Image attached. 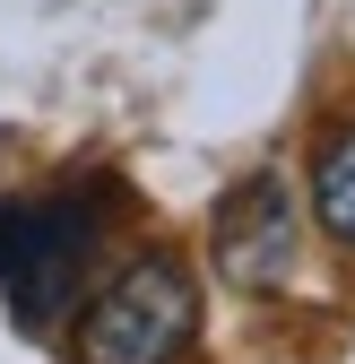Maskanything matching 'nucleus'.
Here are the masks:
<instances>
[{"label":"nucleus","instance_id":"nucleus-1","mask_svg":"<svg viewBox=\"0 0 355 364\" xmlns=\"http://www.w3.org/2000/svg\"><path fill=\"white\" fill-rule=\"evenodd\" d=\"M200 338V287L173 252H139L78 312V364H182Z\"/></svg>","mask_w":355,"mask_h":364},{"label":"nucleus","instance_id":"nucleus-2","mask_svg":"<svg viewBox=\"0 0 355 364\" xmlns=\"http://www.w3.org/2000/svg\"><path fill=\"white\" fill-rule=\"evenodd\" d=\"M96 260V200H9L0 208V295L26 330L61 321Z\"/></svg>","mask_w":355,"mask_h":364},{"label":"nucleus","instance_id":"nucleus-3","mask_svg":"<svg viewBox=\"0 0 355 364\" xmlns=\"http://www.w3.org/2000/svg\"><path fill=\"white\" fill-rule=\"evenodd\" d=\"M217 269L243 295H269L295 278V200H286L278 173H251L226 191V208H217Z\"/></svg>","mask_w":355,"mask_h":364},{"label":"nucleus","instance_id":"nucleus-4","mask_svg":"<svg viewBox=\"0 0 355 364\" xmlns=\"http://www.w3.org/2000/svg\"><path fill=\"white\" fill-rule=\"evenodd\" d=\"M312 208H321V225L338 243H355V122L329 130L321 156H312Z\"/></svg>","mask_w":355,"mask_h":364}]
</instances>
